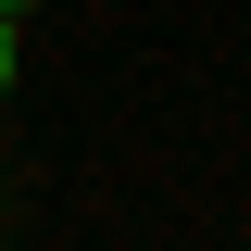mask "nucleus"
I'll return each instance as SVG.
<instances>
[{
	"label": "nucleus",
	"instance_id": "nucleus-1",
	"mask_svg": "<svg viewBox=\"0 0 251 251\" xmlns=\"http://www.w3.org/2000/svg\"><path fill=\"white\" fill-rule=\"evenodd\" d=\"M0 75H13V13H0Z\"/></svg>",
	"mask_w": 251,
	"mask_h": 251
},
{
	"label": "nucleus",
	"instance_id": "nucleus-2",
	"mask_svg": "<svg viewBox=\"0 0 251 251\" xmlns=\"http://www.w3.org/2000/svg\"><path fill=\"white\" fill-rule=\"evenodd\" d=\"M0 13H13V0H0Z\"/></svg>",
	"mask_w": 251,
	"mask_h": 251
}]
</instances>
